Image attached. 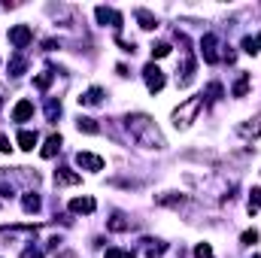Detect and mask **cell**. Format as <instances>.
Segmentation results:
<instances>
[{
	"instance_id": "obj_20",
	"label": "cell",
	"mask_w": 261,
	"mask_h": 258,
	"mask_svg": "<svg viewBox=\"0 0 261 258\" xmlns=\"http://www.w3.org/2000/svg\"><path fill=\"white\" fill-rule=\"evenodd\" d=\"M24 70H27V61H24L21 55H15V58L9 61V73H12V76H21Z\"/></svg>"
},
{
	"instance_id": "obj_21",
	"label": "cell",
	"mask_w": 261,
	"mask_h": 258,
	"mask_svg": "<svg viewBox=\"0 0 261 258\" xmlns=\"http://www.w3.org/2000/svg\"><path fill=\"white\" fill-rule=\"evenodd\" d=\"M222 94H225V91H222V82H210V85H207V91H204L201 97H207V100H219Z\"/></svg>"
},
{
	"instance_id": "obj_30",
	"label": "cell",
	"mask_w": 261,
	"mask_h": 258,
	"mask_svg": "<svg viewBox=\"0 0 261 258\" xmlns=\"http://www.w3.org/2000/svg\"><path fill=\"white\" fill-rule=\"evenodd\" d=\"M21 258H43V252L30 246V249H24V252H21Z\"/></svg>"
},
{
	"instance_id": "obj_10",
	"label": "cell",
	"mask_w": 261,
	"mask_h": 258,
	"mask_svg": "<svg viewBox=\"0 0 261 258\" xmlns=\"http://www.w3.org/2000/svg\"><path fill=\"white\" fill-rule=\"evenodd\" d=\"M79 179H82L79 173H73V170H67V167L55 170V186H76Z\"/></svg>"
},
{
	"instance_id": "obj_19",
	"label": "cell",
	"mask_w": 261,
	"mask_h": 258,
	"mask_svg": "<svg viewBox=\"0 0 261 258\" xmlns=\"http://www.w3.org/2000/svg\"><path fill=\"white\" fill-rule=\"evenodd\" d=\"M21 207H24V213H36V210H40V198H36V195L30 192V195H24V198H21Z\"/></svg>"
},
{
	"instance_id": "obj_8",
	"label": "cell",
	"mask_w": 261,
	"mask_h": 258,
	"mask_svg": "<svg viewBox=\"0 0 261 258\" xmlns=\"http://www.w3.org/2000/svg\"><path fill=\"white\" fill-rule=\"evenodd\" d=\"M100 100H103V88L100 85H91L88 91L79 94V106H97Z\"/></svg>"
},
{
	"instance_id": "obj_2",
	"label": "cell",
	"mask_w": 261,
	"mask_h": 258,
	"mask_svg": "<svg viewBox=\"0 0 261 258\" xmlns=\"http://www.w3.org/2000/svg\"><path fill=\"white\" fill-rule=\"evenodd\" d=\"M201 106H204V97H189L185 103H179L176 109H173V125L182 131V128H189L192 122H195V116L201 113Z\"/></svg>"
},
{
	"instance_id": "obj_5",
	"label": "cell",
	"mask_w": 261,
	"mask_h": 258,
	"mask_svg": "<svg viewBox=\"0 0 261 258\" xmlns=\"http://www.w3.org/2000/svg\"><path fill=\"white\" fill-rule=\"evenodd\" d=\"M219 40H216V33H204V40H201V55L207 64H216L219 61V52H216Z\"/></svg>"
},
{
	"instance_id": "obj_18",
	"label": "cell",
	"mask_w": 261,
	"mask_h": 258,
	"mask_svg": "<svg viewBox=\"0 0 261 258\" xmlns=\"http://www.w3.org/2000/svg\"><path fill=\"white\" fill-rule=\"evenodd\" d=\"M76 128H79V131H85V134H100V128H97V125H94V119H88V116H79Z\"/></svg>"
},
{
	"instance_id": "obj_31",
	"label": "cell",
	"mask_w": 261,
	"mask_h": 258,
	"mask_svg": "<svg viewBox=\"0 0 261 258\" xmlns=\"http://www.w3.org/2000/svg\"><path fill=\"white\" fill-rule=\"evenodd\" d=\"M12 146H9V137L6 134H0V152H9Z\"/></svg>"
},
{
	"instance_id": "obj_22",
	"label": "cell",
	"mask_w": 261,
	"mask_h": 258,
	"mask_svg": "<svg viewBox=\"0 0 261 258\" xmlns=\"http://www.w3.org/2000/svg\"><path fill=\"white\" fill-rule=\"evenodd\" d=\"M52 79H55V76H52V70H46V73H40V76H36V79H33V85H36V88H40V91H46V88L52 85Z\"/></svg>"
},
{
	"instance_id": "obj_35",
	"label": "cell",
	"mask_w": 261,
	"mask_h": 258,
	"mask_svg": "<svg viewBox=\"0 0 261 258\" xmlns=\"http://www.w3.org/2000/svg\"><path fill=\"white\" fill-rule=\"evenodd\" d=\"M252 258H258V255H252Z\"/></svg>"
},
{
	"instance_id": "obj_29",
	"label": "cell",
	"mask_w": 261,
	"mask_h": 258,
	"mask_svg": "<svg viewBox=\"0 0 261 258\" xmlns=\"http://www.w3.org/2000/svg\"><path fill=\"white\" fill-rule=\"evenodd\" d=\"M116 43L122 46V52H131V55L137 52V46H134V43H128V40H122V36H116Z\"/></svg>"
},
{
	"instance_id": "obj_27",
	"label": "cell",
	"mask_w": 261,
	"mask_h": 258,
	"mask_svg": "<svg viewBox=\"0 0 261 258\" xmlns=\"http://www.w3.org/2000/svg\"><path fill=\"white\" fill-rule=\"evenodd\" d=\"M195 258H213V249H210L207 243H201V246L195 249Z\"/></svg>"
},
{
	"instance_id": "obj_6",
	"label": "cell",
	"mask_w": 261,
	"mask_h": 258,
	"mask_svg": "<svg viewBox=\"0 0 261 258\" xmlns=\"http://www.w3.org/2000/svg\"><path fill=\"white\" fill-rule=\"evenodd\" d=\"M76 164H79L82 170H91V173L103 170V158L94 155V152H76Z\"/></svg>"
},
{
	"instance_id": "obj_4",
	"label": "cell",
	"mask_w": 261,
	"mask_h": 258,
	"mask_svg": "<svg viewBox=\"0 0 261 258\" xmlns=\"http://www.w3.org/2000/svg\"><path fill=\"white\" fill-rule=\"evenodd\" d=\"M30 40H33V27H30V24H15V27H9V43H12L15 49H24Z\"/></svg>"
},
{
	"instance_id": "obj_32",
	"label": "cell",
	"mask_w": 261,
	"mask_h": 258,
	"mask_svg": "<svg viewBox=\"0 0 261 258\" xmlns=\"http://www.w3.org/2000/svg\"><path fill=\"white\" fill-rule=\"evenodd\" d=\"M103 258H125V252H122V249H106Z\"/></svg>"
},
{
	"instance_id": "obj_16",
	"label": "cell",
	"mask_w": 261,
	"mask_h": 258,
	"mask_svg": "<svg viewBox=\"0 0 261 258\" xmlns=\"http://www.w3.org/2000/svg\"><path fill=\"white\" fill-rule=\"evenodd\" d=\"M240 134H246V137H252V140L261 137V113L252 119V125H240Z\"/></svg>"
},
{
	"instance_id": "obj_1",
	"label": "cell",
	"mask_w": 261,
	"mask_h": 258,
	"mask_svg": "<svg viewBox=\"0 0 261 258\" xmlns=\"http://www.w3.org/2000/svg\"><path fill=\"white\" fill-rule=\"evenodd\" d=\"M125 125H128V131H131V137H134V143L137 146H143V149H167V140H164V134L155 128V122L149 119L146 113H131L128 119H125Z\"/></svg>"
},
{
	"instance_id": "obj_24",
	"label": "cell",
	"mask_w": 261,
	"mask_h": 258,
	"mask_svg": "<svg viewBox=\"0 0 261 258\" xmlns=\"http://www.w3.org/2000/svg\"><path fill=\"white\" fill-rule=\"evenodd\" d=\"M58 116H61V103H58V100H49V106H46V119L55 122Z\"/></svg>"
},
{
	"instance_id": "obj_25",
	"label": "cell",
	"mask_w": 261,
	"mask_h": 258,
	"mask_svg": "<svg viewBox=\"0 0 261 258\" xmlns=\"http://www.w3.org/2000/svg\"><path fill=\"white\" fill-rule=\"evenodd\" d=\"M240 243H243V246H252V243H258V231H255V228L243 231V234H240Z\"/></svg>"
},
{
	"instance_id": "obj_28",
	"label": "cell",
	"mask_w": 261,
	"mask_h": 258,
	"mask_svg": "<svg viewBox=\"0 0 261 258\" xmlns=\"http://www.w3.org/2000/svg\"><path fill=\"white\" fill-rule=\"evenodd\" d=\"M243 52H249V55H255V52H258V46H255V36H246V40H243Z\"/></svg>"
},
{
	"instance_id": "obj_26",
	"label": "cell",
	"mask_w": 261,
	"mask_h": 258,
	"mask_svg": "<svg viewBox=\"0 0 261 258\" xmlns=\"http://www.w3.org/2000/svg\"><path fill=\"white\" fill-rule=\"evenodd\" d=\"M164 55H170V46L167 43H155L152 46V58H164Z\"/></svg>"
},
{
	"instance_id": "obj_23",
	"label": "cell",
	"mask_w": 261,
	"mask_h": 258,
	"mask_svg": "<svg viewBox=\"0 0 261 258\" xmlns=\"http://www.w3.org/2000/svg\"><path fill=\"white\" fill-rule=\"evenodd\" d=\"M258 207H261V189L255 186V189L249 192V213H258Z\"/></svg>"
},
{
	"instance_id": "obj_15",
	"label": "cell",
	"mask_w": 261,
	"mask_h": 258,
	"mask_svg": "<svg viewBox=\"0 0 261 258\" xmlns=\"http://www.w3.org/2000/svg\"><path fill=\"white\" fill-rule=\"evenodd\" d=\"M36 140H40V137H36V131H18V146H21L24 152H30V149H33Z\"/></svg>"
},
{
	"instance_id": "obj_11",
	"label": "cell",
	"mask_w": 261,
	"mask_h": 258,
	"mask_svg": "<svg viewBox=\"0 0 261 258\" xmlns=\"http://www.w3.org/2000/svg\"><path fill=\"white\" fill-rule=\"evenodd\" d=\"M155 201H158V207H173V210H176V207H182L189 198H185V195H176V192H167V195H158Z\"/></svg>"
},
{
	"instance_id": "obj_9",
	"label": "cell",
	"mask_w": 261,
	"mask_h": 258,
	"mask_svg": "<svg viewBox=\"0 0 261 258\" xmlns=\"http://www.w3.org/2000/svg\"><path fill=\"white\" fill-rule=\"evenodd\" d=\"M33 116V103L30 100H18L15 109H12V122H27Z\"/></svg>"
},
{
	"instance_id": "obj_34",
	"label": "cell",
	"mask_w": 261,
	"mask_h": 258,
	"mask_svg": "<svg viewBox=\"0 0 261 258\" xmlns=\"http://www.w3.org/2000/svg\"><path fill=\"white\" fill-rule=\"evenodd\" d=\"M125 258H134V255H131V252H125Z\"/></svg>"
},
{
	"instance_id": "obj_33",
	"label": "cell",
	"mask_w": 261,
	"mask_h": 258,
	"mask_svg": "<svg viewBox=\"0 0 261 258\" xmlns=\"http://www.w3.org/2000/svg\"><path fill=\"white\" fill-rule=\"evenodd\" d=\"M255 46H258V49H261V33H258V36H255Z\"/></svg>"
},
{
	"instance_id": "obj_14",
	"label": "cell",
	"mask_w": 261,
	"mask_h": 258,
	"mask_svg": "<svg viewBox=\"0 0 261 258\" xmlns=\"http://www.w3.org/2000/svg\"><path fill=\"white\" fill-rule=\"evenodd\" d=\"M61 143H64V140H61V134H52V137L46 140V146H43V152H40V155H43V158H55V155H58V149H61Z\"/></svg>"
},
{
	"instance_id": "obj_7",
	"label": "cell",
	"mask_w": 261,
	"mask_h": 258,
	"mask_svg": "<svg viewBox=\"0 0 261 258\" xmlns=\"http://www.w3.org/2000/svg\"><path fill=\"white\" fill-rule=\"evenodd\" d=\"M94 15H97V21H100V24H106V21L113 24V27H122V24H125V15H122V12L106 9V6H97V9H94Z\"/></svg>"
},
{
	"instance_id": "obj_17",
	"label": "cell",
	"mask_w": 261,
	"mask_h": 258,
	"mask_svg": "<svg viewBox=\"0 0 261 258\" xmlns=\"http://www.w3.org/2000/svg\"><path fill=\"white\" fill-rule=\"evenodd\" d=\"M246 91H249V73H243V76L234 82V88H231V94L234 97H246Z\"/></svg>"
},
{
	"instance_id": "obj_3",
	"label": "cell",
	"mask_w": 261,
	"mask_h": 258,
	"mask_svg": "<svg viewBox=\"0 0 261 258\" xmlns=\"http://www.w3.org/2000/svg\"><path fill=\"white\" fill-rule=\"evenodd\" d=\"M143 79H146V88L152 91V94L164 88V73H161L158 64H146V67H143Z\"/></svg>"
},
{
	"instance_id": "obj_12",
	"label": "cell",
	"mask_w": 261,
	"mask_h": 258,
	"mask_svg": "<svg viewBox=\"0 0 261 258\" xmlns=\"http://www.w3.org/2000/svg\"><path fill=\"white\" fill-rule=\"evenodd\" d=\"M94 198H73L70 201V213H94Z\"/></svg>"
},
{
	"instance_id": "obj_13",
	"label": "cell",
	"mask_w": 261,
	"mask_h": 258,
	"mask_svg": "<svg viewBox=\"0 0 261 258\" xmlns=\"http://www.w3.org/2000/svg\"><path fill=\"white\" fill-rule=\"evenodd\" d=\"M134 15H137V21H140V27H143V30H155V27H158V18H155L152 12H149V9H137Z\"/></svg>"
}]
</instances>
